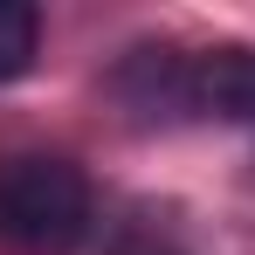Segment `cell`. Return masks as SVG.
<instances>
[{"label":"cell","mask_w":255,"mask_h":255,"mask_svg":"<svg viewBox=\"0 0 255 255\" xmlns=\"http://www.w3.org/2000/svg\"><path fill=\"white\" fill-rule=\"evenodd\" d=\"M35 48H42V14L28 0H0V83L28 76L35 69Z\"/></svg>","instance_id":"3957f363"},{"label":"cell","mask_w":255,"mask_h":255,"mask_svg":"<svg viewBox=\"0 0 255 255\" xmlns=\"http://www.w3.org/2000/svg\"><path fill=\"white\" fill-rule=\"evenodd\" d=\"M118 90L145 118H228L255 125V48H138Z\"/></svg>","instance_id":"6da1fadb"},{"label":"cell","mask_w":255,"mask_h":255,"mask_svg":"<svg viewBox=\"0 0 255 255\" xmlns=\"http://www.w3.org/2000/svg\"><path fill=\"white\" fill-rule=\"evenodd\" d=\"M104 255H179V242H172V228L152 221V207H131L125 221H111Z\"/></svg>","instance_id":"277c9868"},{"label":"cell","mask_w":255,"mask_h":255,"mask_svg":"<svg viewBox=\"0 0 255 255\" xmlns=\"http://www.w3.org/2000/svg\"><path fill=\"white\" fill-rule=\"evenodd\" d=\"M97 235L90 172L62 152H7L0 159V242L14 255H76Z\"/></svg>","instance_id":"7a4b0ae2"}]
</instances>
